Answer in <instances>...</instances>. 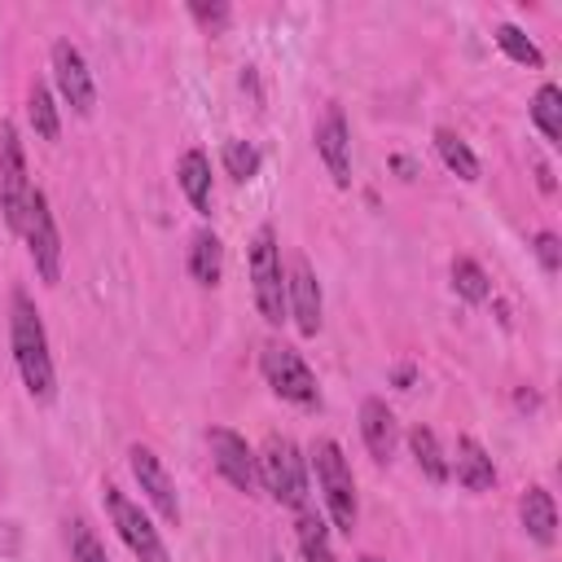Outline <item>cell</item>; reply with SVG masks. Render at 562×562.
<instances>
[{"label":"cell","instance_id":"obj_1","mask_svg":"<svg viewBox=\"0 0 562 562\" xmlns=\"http://www.w3.org/2000/svg\"><path fill=\"white\" fill-rule=\"evenodd\" d=\"M9 342H13V360L22 373V386L31 400L48 404L57 395V369H53V351H48V334L44 321L31 303L26 290H13V307H9Z\"/></svg>","mask_w":562,"mask_h":562},{"label":"cell","instance_id":"obj_2","mask_svg":"<svg viewBox=\"0 0 562 562\" xmlns=\"http://www.w3.org/2000/svg\"><path fill=\"white\" fill-rule=\"evenodd\" d=\"M312 465H316V487H321L329 522L342 536H351L356 518H360V505H356V479H351V465H347L342 448L334 439H316L312 443Z\"/></svg>","mask_w":562,"mask_h":562},{"label":"cell","instance_id":"obj_3","mask_svg":"<svg viewBox=\"0 0 562 562\" xmlns=\"http://www.w3.org/2000/svg\"><path fill=\"white\" fill-rule=\"evenodd\" d=\"M259 487L272 501L290 505V509L307 505V461H303L294 439H285V435L263 439V448H259Z\"/></svg>","mask_w":562,"mask_h":562},{"label":"cell","instance_id":"obj_4","mask_svg":"<svg viewBox=\"0 0 562 562\" xmlns=\"http://www.w3.org/2000/svg\"><path fill=\"white\" fill-rule=\"evenodd\" d=\"M250 290H255V307L268 325L285 321V268H281V246L277 233L263 224L250 237Z\"/></svg>","mask_w":562,"mask_h":562},{"label":"cell","instance_id":"obj_5","mask_svg":"<svg viewBox=\"0 0 562 562\" xmlns=\"http://www.w3.org/2000/svg\"><path fill=\"white\" fill-rule=\"evenodd\" d=\"M259 369H263V382L272 386V395L299 404V408H321V386H316V373L307 369V360L285 347V342H268L263 356H259Z\"/></svg>","mask_w":562,"mask_h":562},{"label":"cell","instance_id":"obj_6","mask_svg":"<svg viewBox=\"0 0 562 562\" xmlns=\"http://www.w3.org/2000/svg\"><path fill=\"white\" fill-rule=\"evenodd\" d=\"M26 237V250H31V263L40 272L44 285H57L61 281V233H57V220H53V206L40 189H31V202H26V215H22V228Z\"/></svg>","mask_w":562,"mask_h":562},{"label":"cell","instance_id":"obj_7","mask_svg":"<svg viewBox=\"0 0 562 562\" xmlns=\"http://www.w3.org/2000/svg\"><path fill=\"white\" fill-rule=\"evenodd\" d=\"M105 514H110L119 540H123L140 562H171V558H167V544H162V536H158V527L149 522V514H145L136 501H127L119 487H105Z\"/></svg>","mask_w":562,"mask_h":562},{"label":"cell","instance_id":"obj_8","mask_svg":"<svg viewBox=\"0 0 562 562\" xmlns=\"http://www.w3.org/2000/svg\"><path fill=\"white\" fill-rule=\"evenodd\" d=\"M31 189H35V184L26 180V154H22V140H18V127L4 123V127H0V211H4V224H9L13 233L22 228Z\"/></svg>","mask_w":562,"mask_h":562},{"label":"cell","instance_id":"obj_9","mask_svg":"<svg viewBox=\"0 0 562 562\" xmlns=\"http://www.w3.org/2000/svg\"><path fill=\"white\" fill-rule=\"evenodd\" d=\"M206 443H211V461L228 479V487H237L241 496H259V457L250 452V443L228 426H211Z\"/></svg>","mask_w":562,"mask_h":562},{"label":"cell","instance_id":"obj_10","mask_svg":"<svg viewBox=\"0 0 562 562\" xmlns=\"http://www.w3.org/2000/svg\"><path fill=\"white\" fill-rule=\"evenodd\" d=\"M48 61H53V83H57L61 101H66L75 114H92L97 88H92V70H88L83 53H79L70 40H57L53 53H48Z\"/></svg>","mask_w":562,"mask_h":562},{"label":"cell","instance_id":"obj_11","mask_svg":"<svg viewBox=\"0 0 562 562\" xmlns=\"http://www.w3.org/2000/svg\"><path fill=\"white\" fill-rule=\"evenodd\" d=\"M127 465H132V474H136V483H140V492H145V501H149L171 527H180V496H176V483H171L167 465L158 461V452L145 448V443H132V448H127Z\"/></svg>","mask_w":562,"mask_h":562},{"label":"cell","instance_id":"obj_12","mask_svg":"<svg viewBox=\"0 0 562 562\" xmlns=\"http://www.w3.org/2000/svg\"><path fill=\"white\" fill-rule=\"evenodd\" d=\"M316 154L325 162V171L334 176L338 189L351 184V132H347V119L338 105L325 110V119L316 123Z\"/></svg>","mask_w":562,"mask_h":562},{"label":"cell","instance_id":"obj_13","mask_svg":"<svg viewBox=\"0 0 562 562\" xmlns=\"http://www.w3.org/2000/svg\"><path fill=\"white\" fill-rule=\"evenodd\" d=\"M285 307H290V316H294L303 338L321 334V281L307 268V259H294V268L285 277Z\"/></svg>","mask_w":562,"mask_h":562},{"label":"cell","instance_id":"obj_14","mask_svg":"<svg viewBox=\"0 0 562 562\" xmlns=\"http://www.w3.org/2000/svg\"><path fill=\"white\" fill-rule=\"evenodd\" d=\"M360 435H364V448L378 465H386L395 457V443H400V426H395V413L386 408V400L369 395L360 404Z\"/></svg>","mask_w":562,"mask_h":562},{"label":"cell","instance_id":"obj_15","mask_svg":"<svg viewBox=\"0 0 562 562\" xmlns=\"http://www.w3.org/2000/svg\"><path fill=\"white\" fill-rule=\"evenodd\" d=\"M448 470H457V483L465 492H487L496 483V465H492L487 448L474 435H457V461Z\"/></svg>","mask_w":562,"mask_h":562},{"label":"cell","instance_id":"obj_16","mask_svg":"<svg viewBox=\"0 0 562 562\" xmlns=\"http://www.w3.org/2000/svg\"><path fill=\"white\" fill-rule=\"evenodd\" d=\"M518 518H522V531L536 540V544H553L558 540V505L544 487H527L522 501H518Z\"/></svg>","mask_w":562,"mask_h":562},{"label":"cell","instance_id":"obj_17","mask_svg":"<svg viewBox=\"0 0 562 562\" xmlns=\"http://www.w3.org/2000/svg\"><path fill=\"white\" fill-rule=\"evenodd\" d=\"M176 176H180V189L193 202V211L198 215H211V158L202 149H184Z\"/></svg>","mask_w":562,"mask_h":562},{"label":"cell","instance_id":"obj_18","mask_svg":"<svg viewBox=\"0 0 562 562\" xmlns=\"http://www.w3.org/2000/svg\"><path fill=\"white\" fill-rule=\"evenodd\" d=\"M220 272H224V241L211 228L193 233V241H189V277L198 285H220Z\"/></svg>","mask_w":562,"mask_h":562},{"label":"cell","instance_id":"obj_19","mask_svg":"<svg viewBox=\"0 0 562 562\" xmlns=\"http://www.w3.org/2000/svg\"><path fill=\"white\" fill-rule=\"evenodd\" d=\"M408 452H413L417 470H422L430 483H448V479H452L448 457H443V448H439V439H435L430 426H413V430H408Z\"/></svg>","mask_w":562,"mask_h":562},{"label":"cell","instance_id":"obj_20","mask_svg":"<svg viewBox=\"0 0 562 562\" xmlns=\"http://www.w3.org/2000/svg\"><path fill=\"white\" fill-rule=\"evenodd\" d=\"M531 123L540 127V136L549 145H562V88L558 83H540L531 97Z\"/></svg>","mask_w":562,"mask_h":562},{"label":"cell","instance_id":"obj_21","mask_svg":"<svg viewBox=\"0 0 562 562\" xmlns=\"http://www.w3.org/2000/svg\"><path fill=\"white\" fill-rule=\"evenodd\" d=\"M435 149H439V158H443V167L452 171V176H461V180H479V158H474V149L452 132V127H435Z\"/></svg>","mask_w":562,"mask_h":562},{"label":"cell","instance_id":"obj_22","mask_svg":"<svg viewBox=\"0 0 562 562\" xmlns=\"http://www.w3.org/2000/svg\"><path fill=\"white\" fill-rule=\"evenodd\" d=\"M26 114H31V127L40 140H57L61 136V119H57V105H53V92L48 83H31V97H26Z\"/></svg>","mask_w":562,"mask_h":562},{"label":"cell","instance_id":"obj_23","mask_svg":"<svg viewBox=\"0 0 562 562\" xmlns=\"http://www.w3.org/2000/svg\"><path fill=\"white\" fill-rule=\"evenodd\" d=\"M299 553H303V562H334V549H329V531H325V522L303 505L299 509Z\"/></svg>","mask_w":562,"mask_h":562},{"label":"cell","instance_id":"obj_24","mask_svg":"<svg viewBox=\"0 0 562 562\" xmlns=\"http://www.w3.org/2000/svg\"><path fill=\"white\" fill-rule=\"evenodd\" d=\"M496 48L509 57V61H518V66H531V70H540L544 66V53L531 44V35H522L514 22H501L496 26Z\"/></svg>","mask_w":562,"mask_h":562},{"label":"cell","instance_id":"obj_25","mask_svg":"<svg viewBox=\"0 0 562 562\" xmlns=\"http://www.w3.org/2000/svg\"><path fill=\"white\" fill-rule=\"evenodd\" d=\"M452 290L465 299V303H483L492 294V281L487 272L474 263V259H452Z\"/></svg>","mask_w":562,"mask_h":562},{"label":"cell","instance_id":"obj_26","mask_svg":"<svg viewBox=\"0 0 562 562\" xmlns=\"http://www.w3.org/2000/svg\"><path fill=\"white\" fill-rule=\"evenodd\" d=\"M259 149L250 145V140H228L224 145V171L237 180V184H246V180H255L259 176Z\"/></svg>","mask_w":562,"mask_h":562},{"label":"cell","instance_id":"obj_27","mask_svg":"<svg viewBox=\"0 0 562 562\" xmlns=\"http://www.w3.org/2000/svg\"><path fill=\"white\" fill-rule=\"evenodd\" d=\"M66 540H70V562H110L105 544L92 536V527H88L83 518H75V522H70Z\"/></svg>","mask_w":562,"mask_h":562},{"label":"cell","instance_id":"obj_28","mask_svg":"<svg viewBox=\"0 0 562 562\" xmlns=\"http://www.w3.org/2000/svg\"><path fill=\"white\" fill-rule=\"evenodd\" d=\"M536 255H540V268H544L549 277L562 268V246H558L553 233H536Z\"/></svg>","mask_w":562,"mask_h":562},{"label":"cell","instance_id":"obj_29","mask_svg":"<svg viewBox=\"0 0 562 562\" xmlns=\"http://www.w3.org/2000/svg\"><path fill=\"white\" fill-rule=\"evenodd\" d=\"M189 13H193L202 26H224V22H228V4H189Z\"/></svg>","mask_w":562,"mask_h":562},{"label":"cell","instance_id":"obj_30","mask_svg":"<svg viewBox=\"0 0 562 562\" xmlns=\"http://www.w3.org/2000/svg\"><path fill=\"white\" fill-rule=\"evenodd\" d=\"M536 180H540V189H544V193H553V171H549L544 162H536Z\"/></svg>","mask_w":562,"mask_h":562},{"label":"cell","instance_id":"obj_31","mask_svg":"<svg viewBox=\"0 0 562 562\" xmlns=\"http://www.w3.org/2000/svg\"><path fill=\"white\" fill-rule=\"evenodd\" d=\"M360 562H382V558H373V553H369V558H360Z\"/></svg>","mask_w":562,"mask_h":562},{"label":"cell","instance_id":"obj_32","mask_svg":"<svg viewBox=\"0 0 562 562\" xmlns=\"http://www.w3.org/2000/svg\"><path fill=\"white\" fill-rule=\"evenodd\" d=\"M272 562H281V558H272Z\"/></svg>","mask_w":562,"mask_h":562}]
</instances>
